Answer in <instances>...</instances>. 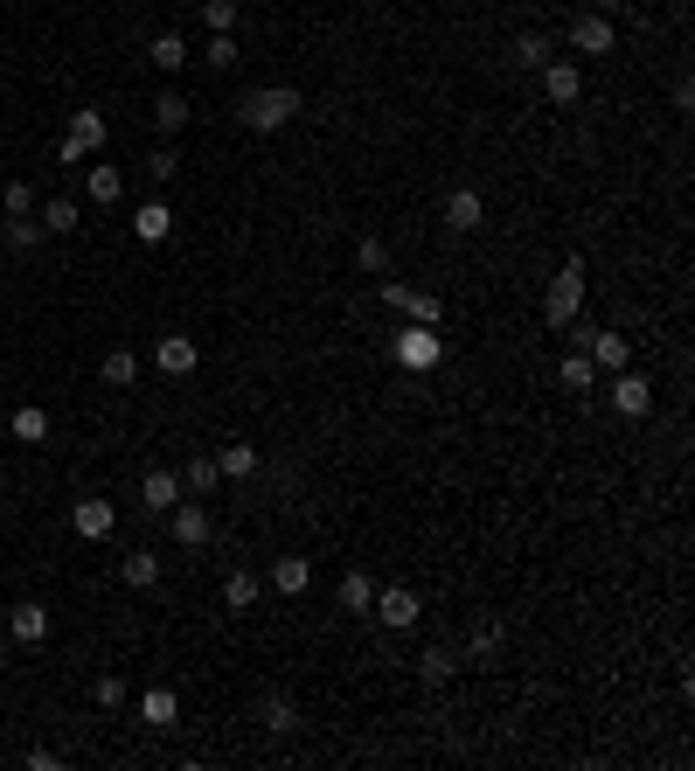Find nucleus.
I'll return each instance as SVG.
<instances>
[{
	"mask_svg": "<svg viewBox=\"0 0 695 771\" xmlns=\"http://www.w3.org/2000/svg\"><path fill=\"white\" fill-rule=\"evenodd\" d=\"M577 306H585V257H563V272L550 278V292H542V327L571 334L577 327Z\"/></svg>",
	"mask_w": 695,
	"mask_h": 771,
	"instance_id": "f257e3e1",
	"label": "nucleus"
},
{
	"mask_svg": "<svg viewBox=\"0 0 695 771\" xmlns=\"http://www.w3.org/2000/svg\"><path fill=\"white\" fill-rule=\"evenodd\" d=\"M251 133H286V125L299 119V91L292 84H265V91H251L243 98V111H237Z\"/></svg>",
	"mask_w": 695,
	"mask_h": 771,
	"instance_id": "f03ea898",
	"label": "nucleus"
},
{
	"mask_svg": "<svg viewBox=\"0 0 695 771\" xmlns=\"http://www.w3.org/2000/svg\"><path fill=\"white\" fill-rule=\"evenodd\" d=\"M390 354H397V362H404L410 375H431V369L445 362V334H439V327H418V320H410V327L397 334V348H390Z\"/></svg>",
	"mask_w": 695,
	"mask_h": 771,
	"instance_id": "7ed1b4c3",
	"label": "nucleus"
},
{
	"mask_svg": "<svg viewBox=\"0 0 695 771\" xmlns=\"http://www.w3.org/2000/svg\"><path fill=\"white\" fill-rule=\"evenodd\" d=\"M375 299H383V306H397V313H410L418 327H439V320H445V299L404 286V278H383V286H375Z\"/></svg>",
	"mask_w": 695,
	"mask_h": 771,
	"instance_id": "20e7f679",
	"label": "nucleus"
},
{
	"mask_svg": "<svg viewBox=\"0 0 695 771\" xmlns=\"http://www.w3.org/2000/svg\"><path fill=\"white\" fill-rule=\"evenodd\" d=\"M577 348L591 354V369L598 375H619V369H633V341L626 334H606V327H585V334H571Z\"/></svg>",
	"mask_w": 695,
	"mask_h": 771,
	"instance_id": "39448f33",
	"label": "nucleus"
},
{
	"mask_svg": "<svg viewBox=\"0 0 695 771\" xmlns=\"http://www.w3.org/2000/svg\"><path fill=\"white\" fill-rule=\"evenodd\" d=\"M167 535H175L181 542V550H202V542H209L216 535V521H209V501H175V507H167Z\"/></svg>",
	"mask_w": 695,
	"mask_h": 771,
	"instance_id": "423d86ee",
	"label": "nucleus"
},
{
	"mask_svg": "<svg viewBox=\"0 0 695 771\" xmlns=\"http://www.w3.org/2000/svg\"><path fill=\"white\" fill-rule=\"evenodd\" d=\"M536 77H542V98H550V105H577V98H585V70H577L571 56H550Z\"/></svg>",
	"mask_w": 695,
	"mask_h": 771,
	"instance_id": "0eeeda50",
	"label": "nucleus"
},
{
	"mask_svg": "<svg viewBox=\"0 0 695 771\" xmlns=\"http://www.w3.org/2000/svg\"><path fill=\"white\" fill-rule=\"evenodd\" d=\"M612 410H619V418H654V383L640 369H619L612 375Z\"/></svg>",
	"mask_w": 695,
	"mask_h": 771,
	"instance_id": "6e6552de",
	"label": "nucleus"
},
{
	"mask_svg": "<svg viewBox=\"0 0 695 771\" xmlns=\"http://www.w3.org/2000/svg\"><path fill=\"white\" fill-rule=\"evenodd\" d=\"M501 647H508L501 618H474V633H466V647H459V667H466V661H474V667H494Z\"/></svg>",
	"mask_w": 695,
	"mask_h": 771,
	"instance_id": "1a4fd4ad",
	"label": "nucleus"
},
{
	"mask_svg": "<svg viewBox=\"0 0 695 771\" xmlns=\"http://www.w3.org/2000/svg\"><path fill=\"white\" fill-rule=\"evenodd\" d=\"M70 529H77L84 542H105L111 529H119V507H111V501H98V494H84L77 507H70Z\"/></svg>",
	"mask_w": 695,
	"mask_h": 771,
	"instance_id": "9d476101",
	"label": "nucleus"
},
{
	"mask_svg": "<svg viewBox=\"0 0 695 771\" xmlns=\"http://www.w3.org/2000/svg\"><path fill=\"white\" fill-rule=\"evenodd\" d=\"M480 222H487V195H480V188H453V195H445V230L474 237Z\"/></svg>",
	"mask_w": 695,
	"mask_h": 771,
	"instance_id": "9b49d317",
	"label": "nucleus"
},
{
	"mask_svg": "<svg viewBox=\"0 0 695 771\" xmlns=\"http://www.w3.org/2000/svg\"><path fill=\"white\" fill-rule=\"evenodd\" d=\"M418 591H404V585H390V591H375V605H369V618H383L390 633H404V626H418Z\"/></svg>",
	"mask_w": 695,
	"mask_h": 771,
	"instance_id": "f8f14e48",
	"label": "nucleus"
},
{
	"mask_svg": "<svg viewBox=\"0 0 695 771\" xmlns=\"http://www.w3.org/2000/svg\"><path fill=\"white\" fill-rule=\"evenodd\" d=\"M612 43H619V28L606 22V14H577L571 22V49L577 56H612Z\"/></svg>",
	"mask_w": 695,
	"mask_h": 771,
	"instance_id": "ddd939ff",
	"label": "nucleus"
},
{
	"mask_svg": "<svg viewBox=\"0 0 695 771\" xmlns=\"http://www.w3.org/2000/svg\"><path fill=\"white\" fill-rule=\"evenodd\" d=\"M195 362H202V348L188 341V334H160L154 341V369L160 375H195Z\"/></svg>",
	"mask_w": 695,
	"mask_h": 771,
	"instance_id": "4468645a",
	"label": "nucleus"
},
{
	"mask_svg": "<svg viewBox=\"0 0 695 771\" xmlns=\"http://www.w3.org/2000/svg\"><path fill=\"white\" fill-rule=\"evenodd\" d=\"M257 723H265L272 737H292V730H299V702H292V695H278V688H265V695H257Z\"/></svg>",
	"mask_w": 695,
	"mask_h": 771,
	"instance_id": "2eb2a0df",
	"label": "nucleus"
},
{
	"mask_svg": "<svg viewBox=\"0 0 695 771\" xmlns=\"http://www.w3.org/2000/svg\"><path fill=\"white\" fill-rule=\"evenodd\" d=\"M8 633L22 639V647H43V639L56 633V618H49V612H43V605H35V598H28V605H14V612H8Z\"/></svg>",
	"mask_w": 695,
	"mask_h": 771,
	"instance_id": "dca6fc26",
	"label": "nucleus"
},
{
	"mask_svg": "<svg viewBox=\"0 0 695 771\" xmlns=\"http://www.w3.org/2000/svg\"><path fill=\"white\" fill-rule=\"evenodd\" d=\"M133 237L140 243H167V237H175V209H167V202H140V209H133Z\"/></svg>",
	"mask_w": 695,
	"mask_h": 771,
	"instance_id": "f3484780",
	"label": "nucleus"
},
{
	"mask_svg": "<svg viewBox=\"0 0 695 771\" xmlns=\"http://www.w3.org/2000/svg\"><path fill=\"white\" fill-rule=\"evenodd\" d=\"M334 598H341V612L369 618V605H375V577H369V570H341V585H334Z\"/></svg>",
	"mask_w": 695,
	"mask_h": 771,
	"instance_id": "a211bd4d",
	"label": "nucleus"
},
{
	"mask_svg": "<svg viewBox=\"0 0 695 771\" xmlns=\"http://www.w3.org/2000/svg\"><path fill=\"white\" fill-rule=\"evenodd\" d=\"M216 480H223V466H216L209 453H195V459L181 466V494H188V501H209V494H216Z\"/></svg>",
	"mask_w": 695,
	"mask_h": 771,
	"instance_id": "6ab92c4d",
	"label": "nucleus"
},
{
	"mask_svg": "<svg viewBox=\"0 0 695 771\" xmlns=\"http://www.w3.org/2000/svg\"><path fill=\"white\" fill-rule=\"evenodd\" d=\"M140 723L175 730V723H181V695H175V688H146V695H140Z\"/></svg>",
	"mask_w": 695,
	"mask_h": 771,
	"instance_id": "aec40b11",
	"label": "nucleus"
},
{
	"mask_svg": "<svg viewBox=\"0 0 695 771\" xmlns=\"http://www.w3.org/2000/svg\"><path fill=\"white\" fill-rule=\"evenodd\" d=\"M453 674H459V647H424L418 653V682L424 688H445Z\"/></svg>",
	"mask_w": 695,
	"mask_h": 771,
	"instance_id": "412c9836",
	"label": "nucleus"
},
{
	"mask_svg": "<svg viewBox=\"0 0 695 771\" xmlns=\"http://www.w3.org/2000/svg\"><path fill=\"white\" fill-rule=\"evenodd\" d=\"M140 501H146V515H167V507L181 501V473L154 466V473H146V486H140Z\"/></svg>",
	"mask_w": 695,
	"mask_h": 771,
	"instance_id": "4be33fe9",
	"label": "nucleus"
},
{
	"mask_svg": "<svg viewBox=\"0 0 695 771\" xmlns=\"http://www.w3.org/2000/svg\"><path fill=\"white\" fill-rule=\"evenodd\" d=\"M84 195L98 202V209H111V202L125 195V174H119V167H105V160H98V167H84Z\"/></svg>",
	"mask_w": 695,
	"mask_h": 771,
	"instance_id": "5701e85b",
	"label": "nucleus"
},
{
	"mask_svg": "<svg viewBox=\"0 0 695 771\" xmlns=\"http://www.w3.org/2000/svg\"><path fill=\"white\" fill-rule=\"evenodd\" d=\"M556 383H563V389H577V397H585V389H598V369H591V354H585V348H571V354L556 362Z\"/></svg>",
	"mask_w": 695,
	"mask_h": 771,
	"instance_id": "b1692460",
	"label": "nucleus"
},
{
	"mask_svg": "<svg viewBox=\"0 0 695 771\" xmlns=\"http://www.w3.org/2000/svg\"><path fill=\"white\" fill-rule=\"evenodd\" d=\"M70 140H77L84 154H105V140H111L105 111H98V105H91V111H77V119H70Z\"/></svg>",
	"mask_w": 695,
	"mask_h": 771,
	"instance_id": "393cba45",
	"label": "nucleus"
},
{
	"mask_svg": "<svg viewBox=\"0 0 695 771\" xmlns=\"http://www.w3.org/2000/svg\"><path fill=\"white\" fill-rule=\"evenodd\" d=\"M98 375H105L111 389H133V383H140V354H133V348H105Z\"/></svg>",
	"mask_w": 695,
	"mask_h": 771,
	"instance_id": "a878e982",
	"label": "nucleus"
},
{
	"mask_svg": "<svg viewBox=\"0 0 695 771\" xmlns=\"http://www.w3.org/2000/svg\"><path fill=\"white\" fill-rule=\"evenodd\" d=\"M307 585H313V563H307V556H278V563H272V591L299 598Z\"/></svg>",
	"mask_w": 695,
	"mask_h": 771,
	"instance_id": "bb28decb",
	"label": "nucleus"
},
{
	"mask_svg": "<svg viewBox=\"0 0 695 771\" xmlns=\"http://www.w3.org/2000/svg\"><path fill=\"white\" fill-rule=\"evenodd\" d=\"M257 591H265V585H257L251 570H230V577H223V612H251Z\"/></svg>",
	"mask_w": 695,
	"mask_h": 771,
	"instance_id": "cd10ccee",
	"label": "nucleus"
},
{
	"mask_svg": "<svg viewBox=\"0 0 695 771\" xmlns=\"http://www.w3.org/2000/svg\"><path fill=\"white\" fill-rule=\"evenodd\" d=\"M119 577H125L133 591H154V585H160V556H154V550H133V556L119 563Z\"/></svg>",
	"mask_w": 695,
	"mask_h": 771,
	"instance_id": "c85d7f7f",
	"label": "nucleus"
},
{
	"mask_svg": "<svg viewBox=\"0 0 695 771\" xmlns=\"http://www.w3.org/2000/svg\"><path fill=\"white\" fill-rule=\"evenodd\" d=\"M216 466H223V480H251L257 473V445H243V438H230L216 453Z\"/></svg>",
	"mask_w": 695,
	"mask_h": 771,
	"instance_id": "c756f323",
	"label": "nucleus"
},
{
	"mask_svg": "<svg viewBox=\"0 0 695 771\" xmlns=\"http://www.w3.org/2000/svg\"><path fill=\"white\" fill-rule=\"evenodd\" d=\"M8 431H14V438H22V445H43V438H49V410H43V403H22V410H14V424H8Z\"/></svg>",
	"mask_w": 695,
	"mask_h": 771,
	"instance_id": "7c9ffc66",
	"label": "nucleus"
},
{
	"mask_svg": "<svg viewBox=\"0 0 695 771\" xmlns=\"http://www.w3.org/2000/svg\"><path fill=\"white\" fill-rule=\"evenodd\" d=\"M35 222H43V237H70V230H77V202L56 195V202H43V216H35Z\"/></svg>",
	"mask_w": 695,
	"mask_h": 771,
	"instance_id": "2f4dec72",
	"label": "nucleus"
},
{
	"mask_svg": "<svg viewBox=\"0 0 695 771\" xmlns=\"http://www.w3.org/2000/svg\"><path fill=\"white\" fill-rule=\"evenodd\" d=\"M154 125H160V133H181V125H188V98H181V91H160V98H154Z\"/></svg>",
	"mask_w": 695,
	"mask_h": 771,
	"instance_id": "473e14b6",
	"label": "nucleus"
},
{
	"mask_svg": "<svg viewBox=\"0 0 695 771\" xmlns=\"http://www.w3.org/2000/svg\"><path fill=\"white\" fill-rule=\"evenodd\" d=\"M175 174H181V154H175V146H154V154H146V181L167 188Z\"/></svg>",
	"mask_w": 695,
	"mask_h": 771,
	"instance_id": "72a5a7b5",
	"label": "nucleus"
},
{
	"mask_svg": "<svg viewBox=\"0 0 695 771\" xmlns=\"http://www.w3.org/2000/svg\"><path fill=\"white\" fill-rule=\"evenodd\" d=\"M146 56H154V70H181L188 43H181V35H154V49H146Z\"/></svg>",
	"mask_w": 695,
	"mask_h": 771,
	"instance_id": "f704fd0d",
	"label": "nucleus"
},
{
	"mask_svg": "<svg viewBox=\"0 0 695 771\" xmlns=\"http://www.w3.org/2000/svg\"><path fill=\"white\" fill-rule=\"evenodd\" d=\"M0 216H35V188L8 181V188H0Z\"/></svg>",
	"mask_w": 695,
	"mask_h": 771,
	"instance_id": "c9c22d12",
	"label": "nucleus"
},
{
	"mask_svg": "<svg viewBox=\"0 0 695 771\" xmlns=\"http://www.w3.org/2000/svg\"><path fill=\"white\" fill-rule=\"evenodd\" d=\"M355 265L383 278V272H390V243H383V237H362V243H355Z\"/></svg>",
	"mask_w": 695,
	"mask_h": 771,
	"instance_id": "e433bc0d",
	"label": "nucleus"
},
{
	"mask_svg": "<svg viewBox=\"0 0 695 771\" xmlns=\"http://www.w3.org/2000/svg\"><path fill=\"white\" fill-rule=\"evenodd\" d=\"M202 22H209V35H230L237 28V0H202Z\"/></svg>",
	"mask_w": 695,
	"mask_h": 771,
	"instance_id": "4c0bfd02",
	"label": "nucleus"
},
{
	"mask_svg": "<svg viewBox=\"0 0 695 771\" xmlns=\"http://www.w3.org/2000/svg\"><path fill=\"white\" fill-rule=\"evenodd\" d=\"M515 63L522 70H542V63H550V43H542V35H515Z\"/></svg>",
	"mask_w": 695,
	"mask_h": 771,
	"instance_id": "58836bf2",
	"label": "nucleus"
},
{
	"mask_svg": "<svg viewBox=\"0 0 695 771\" xmlns=\"http://www.w3.org/2000/svg\"><path fill=\"white\" fill-rule=\"evenodd\" d=\"M237 63H243L237 35H209V70H237Z\"/></svg>",
	"mask_w": 695,
	"mask_h": 771,
	"instance_id": "ea45409f",
	"label": "nucleus"
},
{
	"mask_svg": "<svg viewBox=\"0 0 695 771\" xmlns=\"http://www.w3.org/2000/svg\"><path fill=\"white\" fill-rule=\"evenodd\" d=\"M91 702H98V709H119V702H125V682H119V674H98V682H91Z\"/></svg>",
	"mask_w": 695,
	"mask_h": 771,
	"instance_id": "a19ab883",
	"label": "nucleus"
},
{
	"mask_svg": "<svg viewBox=\"0 0 695 771\" xmlns=\"http://www.w3.org/2000/svg\"><path fill=\"white\" fill-rule=\"evenodd\" d=\"M8 243H14V251H28V243H43V222H35V216H8Z\"/></svg>",
	"mask_w": 695,
	"mask_h": 771,
	"instance_id": "79ce46f5",
	"label": "nucleus"
}]
</instances>
